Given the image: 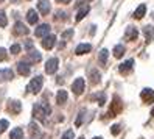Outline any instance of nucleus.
<instances>
[{"label":"nucleus","instance_id":"1","mask_svg":"<svg viewBox=\"0 0 154 139\" xmlns=\"http://www.w3.org/2000/svg\"><path fill=\"white\" fill-rule=\"evenodd\" d=\"M50 114H51V108L47 103H42V102H41V103H36L33 106V116H34V119L45 122Z\"/></svg>","mask_w":154,"mask_h":139},{"label":"nucleus","instance_id":"2","mask_svg":"<svg viewBox=\"0 0 154 139\" xmlns=\"http://www.w3.org/2000/svg\"><path fill=\"white\" fill-rule=\"evenodd\" d=\"M42 85H44V78L42 77H34L30 83H28V86H26V91L31 92V94H38V92L42 89Z\"/></svg>","mask_w":154,"mask_h":139},{"label":"nucleus","instance_id":"3","mask_svg":"<svg viewBox=\"0 0 154 139\" xmlns=\"http://www.w3.org/2000/svg\"><path fill=\"white\" fill-rule=\"evenodd\" d=\"M122 109H123V105H122L120 97L114 95L112 103H111V109H109V113H107V117H114V116H117L119 113H122Z\"/></svg>","mask_w":154,"mask_h":139},{"label":"nucleus","instance_id":"4","mask_svg":"<svg viewBox=\"0 0 154 139\" xmlns=\"http://www.w3.org/2000/svg\"><path fill=\"white\" fill-rule=\"evenodd\" d=\"M84 88H86V83H84V78H76L72 85V91L75 92L76 95H81L84 92Z\"/></svg>","mask_w":154,"mask_h":139},{"label":"nucleus","instance_id":"5","mask_svg":"<svg viewBox=\"0 0 154 139\" xmlns=\"http://www.w3.org/2000/svg\"><path fill=\"white\" fill-rule=\"evenodd\" d=\"M59 67V60L58 58H50L45 63V72L47 73H55Z\"/></svg>","mask_w":154,"mask_h":139},{"label":"nucleus","instance_id":"6","mask_svg":"<svg viewBox=\"0 0 154 139\" xmlns=\"http://www.w3.org/2000/svg\"><path fill=\"white\" fill-rule=\"evenodd\" d=\"M41 44H42V47H44L45 50H50V49L55 47V44H56V36H55V34L45 36V38L41 41Z\"/></svg>","mask_w":154,"mask_h":139},{"label":"nucleus","instance_id":"7","mask_svg":"<svg viewBox=\"0 0 154 139\" xmlns=\"http://www.w3.org/2000/svg\"><path fill=\"white\" fill-rule=\"evenodd\" d=\"M140 97H142V100L145 102V103H154V91L149 89V88L142 89Z\"/></svg>","mask_w":154,"mask_h":139},{"label":"nucleus","instance_id":"8","mask_svg":"<svg viewBox=\"0 0 154 139\" xmlns=\"http://www.w3.org/2000/svg\"><path fill=\"white\" fill-rule=\"evenodd\" d=\"M132 66H134V60H126L125 63H122L119 66V72L122 75H128V73L132 70Z\"/></svg>","mask_w":154,"mask_h":139},{"label":"nucleus","instance_id":"9","mask_svg":"<svg viewBox=\"0 0 154 139\" xmlns=\"http://www.w3.org/2000/svg\"><path fill=\"white\" fill-rule=\"evenodd\" d=\"M8 111H10L11 114H19L22 111V105L19 100H10L8 102Z\"/></svg>","mask_w":154,"mask_h":139},{"label":"nucleus","instance_id":"10","mask_svg":"<svg viewBox=\"0 0 154 139\" xmlns=\"http://www.w3.org/2000/svg\"><path fill=\"white\" fill-rule=\"evenodd\" d=\"M17 72H19L20 75H23V77H28V75H30V72H31L30 64L26 63V61H20V63H17Z\"/></svg>","mask_w":154,"mask_h":139},{"label":"nucleus","instance_id":"11","mask_svg":"<svg viewBox=\"0 0 154 139\" xmlns=\"http://www.w3.org/2000/svg\"><path fill=\"white\" fill-rule=\"evenodd\" d=\"M48 33H50V25L48 24H42V25H39L38 28H36V31H34V34L38 36V38H45V36H48Z\"/></svg>","mask_w":154,"mask_h":139},{"label":"nucleus","instance_id":"12","mask_svg":"<svg viewBox=\"0 0 154 139\" xmlns=\"http://www.w3.org/2000/svg\"><path fill=\"white\" fill-rule=\"evenodd\" d=\"M38 10L42 16H47L50 13V2L48 0H39L38 2Z\"/></svg>","mask_w":154,"mask_h":139},{"label":"nucleus","instance_id":"13","mask_svg":"<svg viewBox=\"0 0 154 139\" xmlns=\"http://www.w3.org/2000/svg\"><path fill=\"white\" fill-rule=\"evenodd\" d=\"M143 34H145V41H146V44L152 42V41H154V27L146 25V27L143 28Z\"/></svg>","mask_w":154,"mask_h":139},{"label":"nucleus","instance_id":"14","mask_svg":"<svg viewBox=\"0 0 154 139\" xmlns=\"http://www.w3.org/2000/svg\"><path fill=\"white\" fill-rule=\"evenodd\" d=\"M13 31H14V34H17V36H23V34H28V33H30V30L26 28L22 22H16Z\"/></svg>","mask_w":154,"mask_h":139},{"label":"nucleus","instance_id":"15","mask_svg":"<svg viewBox=\"0 0 154 139\" xmlns=\"http://www.w3.org/2000/svg\"><path fill=\"white\" fill-rule=\"evenodd\" d=\"M89 11H90V6L89 5H84V6H81L79 10H78V13H76V16H75V21L76 22H79V21H83L84 17L89 14Z\"/></svg>","mask_w":154,"mask_h":139},{"label":"nucleus","instance_id":"16","mask_svg":"<svg viewBox=\"0 0 154 139\" xmlns=\"http://www.w3.org/2000/svg\"><path fill=\"white\" fill-rule=\"evenodd\" d=\"M125 36H126L129 41H135V39L139 38V30L135 28V27H128V28H126V31H125Z\"/></svg>","mask_w":154,"mask_h":139},{"label":"nucleus","instance_id":"17","mask_svg":"<svg viewBox=\"0 0 154 139\" xmlns=\"http://www.w3.org/2000/svg\"><path fill=\"white\" fill-rule=\"evenodd\" d=\"M30 134L34 139H41L42 137V131H41V128L38 127V124H36V122H31L30 124Z\"/></svg>","mask_w":154,"mask_h":139},{"label":"nucleus","instance_id":"18","mask_svg":"<svg viewBox=\"0 0 154 139\" xmlns=\"http://www.w3.org/2000/svg\"><path fill=\"white\" fill-rule=\"evenodd\" d=\"M14 78V72L11 69H2L0 70V81H10Z\"/></svg>","mask_w":154,"mask_h":139},{"label":"nucleus","instance_id":"19","mask_svg":"<svg viewBox=\"0 0 154 139\" xmlns=\"http://www.w3.org/2000/svg\"><path fill=\"white\" fill-rule=\"evenodd\" d=\"M146 14V5L145 3H142V5H139L137 6V10L134 11V19H137V21H140L142 17Z\"/></svg>","mask_w":154,"mask_h":139},{"label":"nucleus","instance_id":"20","mask_svg":"<svg viewBox=\"0 0 154 139\" xmlns=\"http://www.w3.org/2000/svg\"><path fill=\"white\" fill-rule=\"evenodd\" d=\"M101 81V73H100L97 69H92L90 70V85H98V83Z\"/></svg>","mask_w":154,"mask_h":139},{"label":"nucleus","instance_id":"21","mask_svg":"<svg viewBox=\"0 0 154 139\" xmlns=\"http://www.w3.org/2000/svg\"><path fill=\"white\" fill-rule=\"evenodd\" d=\"M90 50H92V45H90V44H79L78 47L75 49V53L76 55H86Z\"/></svg>","mask_w":154,"mask_h":139},{"label":"nucleus","instance_id":"22","mask_svg":"<svg viewBox=\"0 0 154 139\" xmlns=\"http://www.w3.org/2000/svg\"><path fill=\"white\" fill-rule=\"evenodd\" d=\"M67 99H69L67 91H64V89L58 91V94H56V103H58V105H64L66 102H67Z\"/></svg>","mask_w":154,"mask_h":139},{"label":"nucleus","instance_id":"23","mask_svg":"<svg viewBox=\"0 0 154 139\" xmlns=\"http://www.w3.org/2000/svg\"><path fill=\"white\" fill-rule=\"evenodd\" d=\"M38 19H39V16L36 13V10H30L26 13V21H28V24H31V25L38 24Z\"/></svg>","mask_w":154,"mask_h":139},{"label":"nucleus","instance_id":"24","mask_svg":"<svg viewBox=\"0 0 154 139\" xmlns=\"http://www.w3.org/2000/svg\"><path fill=\"white\" fill-rule=\"evenodd\" d=\"M41 60H42V55H41L39 52L31 50V52L28 53V61H30V63H39Z\"/></svg>","mask_w":154,"mask_h":139},{"label":"nucleus","instance_id":"25","mask_svg":"<svg viewBox=\"0 0 154 139\" xmlns=\"http://www.w3.org/2000/svg\"><path fill=\"white\" fill-rule=\"evenodd\" d=\"M125 52H126L125 45L119 44V45H115V47H114V57H115V58H122L123 55H125Z\"/></svg>","mask_w":154,"mask_h":139},{"label":"nucleus","instance_id":"26","mask_svg":"<svg viewBox=\"0 0 154 139\" xmlns=\"http://www.w3.org/2000/svg\"><path fill=\"white\" fill-rule=\"evenodd\" d=\"M92 99L98 102V105H100V106H103V105L106 103V94H104V92H98V94H94Z\"/></svg>","mask_w":154,"mask_h":139},{"label":"nucleus","instance_id":"27","mask_svg":"<svg viewBox=\"0 0 154 139\" xmlns=\"http://www.w3.org/2000/svg\"><path fill=\"white\" fill-rule=\"evenodd\" d=\"M23 137V131H22V128H14L11 130V133H10V139H22Z\"/></svg>","mask_w":154,"mask_h":139},{"label":"nucleus","instance_id":"28","mask_svg":"<svg viewBox=\"0 0 154 139\" xmlns=\"http://www.w3.org/2000/svg\"><path fill=\"white\" fill-rule=\"evenodd\" d=\"M107 53H109V52H107L106 49H101V50H100V55H98V63L101 64V66H104L106 61H107Z\"/></svg>","mask_w":154,"mask_h":139},{"label":"nucleus","instance_id":"29","mask_svg":"<svg viewBox=\"0 0 154 139\" xmlns=\"http://www.w3.org/2000/svg\"><path fill=\"white\" fill-rule=\"evenodd\" d=\"M84 114H86V109H81V113L78 114V117H76V120H75V125H76V127H79L81 124L84 122Z\"/></svg>","mask_w":154,"mask_h":139},{"label":"nucleus","instance_id":"30","mask_svg":"<svg viewBox=\"0 0 154 139\" xmlns=\"http://www.w3.org/2000/svg\"><path fill=\"white\" fill-rule=\"evenodd\" d=\"M61 139H75V133H73V130H67V131L62 134Z\"/></svg>","mask_w":154,"mask_h":139},{"label":"nucleus","instance_id":"31","mask_svg":"<svg viewBox=\"0 0 154 139\" xmlns=\"http://www.w3.org/2000/svg\"><path fill=\"white\" fill-rule=\"evenodd\" d=\"M8 125H10V122H8V120H0V134H2L3 131H5V130L8 128Z\"/></svg>","mask_w":154,"mask_h":139},{"label":"nucleus","instance_id":"32","mask_svg":"<svg viewBox=\"0 0 154 139\" xmlns=\"http://www.w3.org/2000/svg\"><path fill=\"white\" fill-rule=\"evenodd\" d=\"M10 52H11L13 55H17V53L20 52V45H19V44H13L11 49H10Z\"/></svg>","mask_w":154,"mask_h":139},{"label":"nucleus","instance_id":"33","mask_svg":"<svg viewBox=\"0 0 154 139\" xmlns=\"http://www.w3.org/2000/svg\"><path fill=\"white\" fill-rule=\"evenodd\" d=\"M6 24H8V19L5 13H0V27H6Z\"/></svg>","mask_w":154,"mask_h":139},{"label":"nucleus","instance_id":"34","mask_svg":"<svg viewBox=\"0 0 154 139\" xmlns=\"http://www.w3.org/2000/svg\"><path fill=\"white\" fill-rule=\"evenodd\" d=\"M72 36H73V30H67V31H64V33H62V38H64V39H70L72 38Z\"/></svg>","mask_w":154,"mask_h":139},{"label":"nucleus","instance_id":"35","mask_svg":"<svg viewBox=\"0 0 154 139\" xmlns=\"http://www.w3.org/2000/svg\"><path fill=\"white\" fill-rule=\"evenodd\" d=\"M111 133H112L114 136H115V134H119V133H120V125H112Z\"/></svg>","mask_w":154,"mask_h":139},{"label":"nucleus","instance_id":"36","mask_svg":"<svg viewBox=\"0 0 154 139\" xmlns=\"http://www.w3.org/2000/svg\"><path fill=\"white\" fill-rule=\"evenodd\" d=\"M5 60H6V50L0 47V61H5Z\"/></svg>","mask_w":154,"mask_h":139},{"label":"nucleus","instance_id":"37","mask_svg":"<svg viewBox=\"0 0 154 139\" xmlns=\"http://www.w3.org/2000/svg\"><path fill=\"white\" fill-rule=\"evenodd\" d=\"M56 19H59V21H64V19H66V13L59 11V13L56 14Z\"/></svg>","mask_w":154,"mask_h":139},{"label":"nucleus","instance_id":"38","mask_svg":"<svg viewBox=\"0 0 154 139\" xmlns=\"http://www.w3.org/2000/svg\"><path fill=\"white\" fill-rule=\"evenodd\" d=\"M25 47H26V50L30 52V50L33 49V42H31V41H26V44H25Z\"/></svg>","mask_w":154,"mask_h":139},{"label":"nucleus","instance_id":"39","mask_svg":"<svg viewBox=\"0 0 154 139\" xmlns=\"http://www.w3.org/2000/svg\"><path fill=\"white\" fill-rule=\"evenodd\" d=\"M58 2H59V3H70L72 0H58Z\"/></svg>","mask_w":154,"mask_h":139},{"label":"nucleus","instance_id":"40","mask_svg":"<svg viewBox=\"0 0 154 139\" xmlns=\"http://www.w3.org/2000/svg\"><path fill=\"white\" fill-rule=\"evenodd\" d=\"M11 2H13V3H19V2H20V0H11Z\"/></svg>","mask_w":154,"mask_h":139},{"label":"nucleus","instance_id":"41","mask_svg":"<svg viewBox=\"0 0 154 139\" xmlns=\"http://www.w3.org/2000/svg\"><path fill=\"white\" fill-rule=\"evenodd\" d=\"M151 116H152V117H154V108H152V109H151Z\"/></svg>","mask_w":154,"mask_h":139},{"label":"nucleus","instance_id":"42","mask_svg":"<svg viewBox=\"0 0 154 139\" xmlns=\"http://www.w3.org/2000/svg\"><path fill=\"white\" fill-rule=\"evenodd\" d=\"M94 139H101V137H100V136H97V137H94Z\"/></svg>","mask_w":154,"mask_h":139},{"label":"nucleus","instance_id":"43","mask_svg":"<svg viewBox=\"0 0 154 139\" xmlns=\"http://www.w3.org/2000/svg\"><path fill=\"white\" fill-rule=\"evenodd\" d=\"M79 139H84V137H83V136H81V137H79Z\"/></svg>","mask_w":154,"mask_h":139},{"label":"nucleus","instance_id":"44","mask_svg":"<svg viewBox=\"0 0 154 139\" xmlns=\"http://www.w3.org/2000/svg\"><path fill=\"white\" fill-rule=\"evenodd\" d=\"M2 2H3V0H0V3H2Z\"/></svg>","mask_w":154,"mask_h":139}]
</instances>
